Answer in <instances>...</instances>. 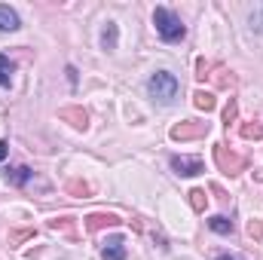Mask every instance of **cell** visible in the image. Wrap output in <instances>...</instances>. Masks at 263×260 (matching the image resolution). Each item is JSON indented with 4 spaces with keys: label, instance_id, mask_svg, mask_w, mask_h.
<instances>
[{
    "label": "cell",
    "instance_id": "4",
    "mask_svg": "<svg viewBox=\"0 0 263 260\" xmlns=\"http://www.w3.org/2000/svg\"><path fill=\"white\" fill-rule=\"evenodd\" d=\"M208 135V123H199V120H184L172 129L175 141H190V138H205Z\"/></svg>",
    "mask_w": 263,
    "mask_h": 260
},
{
    "label": "cell",
    "instance_id": "24",
    "mask_svg": "<svg viewBox=\"0 0 263 260\" xmlns=\"http://www.w3.org/2000/svg\"><path fill=\"white\" fill-rule=\"evenodd\" d=\"M208 70H211V65H208L205 59H199V62H196V77H199V80H205V77H211Z\"/></svg>",
    "mask_w": 263,
    "mask_h": 260
},
{
    "label": "cell",
    "instance_id": "16",
    "mask_svg": "<svg viewBox=\"0 0 263 260\" xmlns=\"http://www.w3.org/2000/svg\"><path fill=\"white\" fill-rule=\"evenodd\" d=\"M248 236H251L257 245H263V220H257V217L248 220Z\"/></svg>",
    "mask_w": 263,
    "mask_h": 260
},
{
    "label": "cell",
    "instance_id": "27",
    "mask_svg": "<svg viewBox=\"0 0 263 260\" xmlns=\"http://www.w3.org/2000/svg\"><path fill=\"white\" fill-rule=\"evenodd\" d=\"M6 153H9V144H6V141H0V162H3V156H6Z\"/></svg>",
    "mask_w": 263,
    "mask_h": 260
},
{
    "label": "cell",
    "instance_id": "14",
    "mask_svg": "<svg viewBox=\"0 0 263 260\" xmlns=\"http://www.w3.org/2000/svg\"><path fill=\"white\" fill-rule=\"evenodd\" d=\"M208 227H211L214 233H220V236H230V233H233V220H230V217H223V214L211 217V220H208Z\"/></svg>",
    "mask_w": 263,
    "mask_h": 260
},
{
    "label": "cell",
    "instance_id": "9",
    "mask_svg": "<svg viewBox=\"0 0 263 260\" xmlns=\"http://www.w3.org/2000/svg\"><path fill=\"white\" fill-rule=\"evenodd\" d=\"M22 25H18V12L12 9V6H3L0 3V34H12V31H18Z\"/></svg>",
    "mask_w": 263,
    "mask_h": 260
},
{
    "label": "cell",
    "instance_id": "23",
    "mask_svg": "<svg viewBox=\"0 0 263 260\" xmlns=\"http://www.w3.org/2000/svg\"><path fill=\"white\" fill-rule=\"evenodd\" d=\"M28 236H34V230H15V233H9V242L12 245H18L22 239H28Z\"/></svg>",
    "mask_w": 263,
    "mask_h": 260
},
{
    "label": "cell",
    "instance_id": "5",
    "mask_svg": "<svg viewBox=\"0 0 263 260\" xmlns=\"http://www.w3.org/2000/svg\"><path fill=\"white\" fill-rule=\"evenodd\" d=\"M172 169H175L178 175H184V178H193V175H199L205 165H202L199 156H172Z\"/></svg>",
    "mask_w": 263,
    "mask_h": 260
},
{
    "label": "cell",
    "instance_id": "22",
    "mask_svg": "<svg viewBox=\"0 0 263 260\" xmlns=\"http://www.w3.org/2000/svg\"><path fill=\"white\" fill-rule=\"evenodd\" d=\"M67 193H73V196H86V193H89V187H86V184H80V181H70V184H67Z\"/></svg>",
    "mask_w": 263,
    "mask_h": 260
},
{
    "label": "cell",
    "instance_id": "21",
    "mask_svg": "<svg viewBox=\"0 0 263 260\" xmlns=\"http://www.w3.org/2000/svg\"><path fill=\"white\" fill-rule=\"evenodd\" d=\"M49 230H73V224H70V217H55V220H49Z\"/></svg>",
    "mask_w": 263,
    "mask_h": 260
},
{
    "label": "cell",
    "instance_id": "12",
    "mask_svg": "<svg viewBox=\"0 0 263 260\" xmlns=\"http://www.w3.org/2000/svg\"><path fill=\"white\" fill-rule=\"evenodd\" d=\"M193 104H196L199 110H205V114H208V110H214V107H217V98H214L211 92H205V89H196V92H193Z\"/></svg>",
    "mask_w": 263,
    "mask_h": 260
},
{
    "label": "cell",
    "instance_id": "15",
    "mask_svg": "<svg viewBox=\"0 0 263 260\" xmlns=\"http://www.w3.org/2000/svg\"><path fill=\"white\" fill-rule=\"evenodd\" d=\"M190 205H193V211H196V214H202V211H205V205H208V196H205V190H202V187H196V190H190Z\"/></svg>",
    "mask_w": 263,
    "mask_h": 260
},
{
    "label": "cell",
    "instance_id": "11",
    "mask_svg": "<svg viewBox=\"0 0 263 260\" xmlns=\"http://www.w3.org/2000/svg\"><path fill=\"white\" fill-rule=\"evenodd\" d=\"M6 178H9V184L25 187L28 181H34V172H31L28 165H15V169H9V172H6Z\"/></svg>",
    "mask_w": 263,
    "mask_h": 260
},
{
    "label": "cell",
    "instance_id": "20",
    "mask_svg": "<svg viewBox=\"0 0 263 260\" xmlns=\"http://www.w3.org/2000/svg\"><path fill=\"white\" fill-rule=\"evenodd\" d=\"M217 86H220V89H230V86H233V73L220 67V70H217Z\"/></svg>",
    "mask_w": 263,
    "mask_h": 260
},
{
    "label": "cell",
    "instance_id": "13",
    "mask_svg": "<svg viewBox=\"0 0 263 260\" xmlns=\"http://www.w3.org/2000/svg\"><path fill=\"white\" fill-rule=\"evenodd\" d=\"M12 73H15V65L9 62V55L0 52V86H9L12 83Z\"/></svg>",
    "mask_w": 263,
    "mask_h": 260
},
{
    "label": "cell",
    "instance_id": "2",
    "mask_svg": "<svg viewBox=\"0 0 263 260\" xmlns=\"http://www.w3.org/2000/svg\"><path fill=\"white\" fill-rule=\"evenodd\" d=\"M147 92H150L153 101H159V104H172V101L178 98V92H181V83H178L175 73H168V70H156V73L147 80Z\"/></svg>",
    "mask_w": 263,
    "mask_h": 260
},
{
    "label": "cell",
    "instance_id": "18",
    "mask_svg": "<svg viewBox=\"0 0 263 260\" xmlns=\"http://www.w3.org/2000/svg\"><path fill=\"white\" fill-rule=\"evenodd\" d=\"M236 114H239V101H236V98H230V104L223 107V123L230 126V123L236 120Z\"/></svg>",
    "mask_w": 263,
    "mask_h": 260
},
{
    "label": "cell",
    "instance_id": "7",
    "mask_svg": "<svg viewBox=\"0 0 263 260\" xmlns=\"http://www.w3.org/2000/svg\"><path fill=\"white\" fill-rule=\"evenodd\" d=\"M117 224H123L117 214H110V211H95V214H89L86 217V230L89 233H98V230H104V227H117Z\"/></svg>",
    "mask_w": 263,
    "mask_h": 260
},
{
    "label": "cell",
    "instance_id": "8",
    "mask_svg": "<svg viewBox=\"0 0 263 260\" xmlns=\"http://www.w3.org/2000/svg\"><path fill=\"white\" fill-rule=\"evenodd\" d=\"M104 260H126V239L123 236H107L104 248H101Z\"/></svg>",
    "mask_w": 263,
    "mask_h": 260
},
{
    "label": "cell",
    "instance_id": "3",
    "mask_svg": "<svg viewBox=\"0 0 263 260\" xmlns=\"http://www.w3.org/2000/svg\"><path fill=\"white\" fill-rule=\"evenodd\" d=\"M214 162H217V169L227 172V175H239V172L245 169V159H242L239 153L227 150V144H214Z\"/></svg>",
    "mask_w": 263,
    "mask_h": 260
},
{
    "label": "cell",
    "instance_id": "25",
    "mask_svg": "<svg viewBox=\"0 0 263 260\" xmlns=\"http://www.w3.org/2000/svg\"><path fill=\"white\" fill-rule=\"evenodd\" d=\"M67 80H70V86H77V67L73 65L67 67Z\"/></svg>",
    "mask_w": 263,
    "mask_h": 260
},
{
    "label": "cell",
    "instance_id": "17",
    "mask_svg": "<svg viewBox=\"0 0 263 260\" xmlns=\"http://www.w3.org/2000/svg\"><path fill=\"white\" fill-rule=\"evenodd\" d=\"M242 138H248V141H251V138H254V141L263 138V126L260 123H245V126H242Z\"/></svg>",
    "mask_w": 263,
    "mask_h": 260
},
{
    "label": "cell",
    "instance_id": "10",
    "mask_svg": "<svg viewBox=\"0 0 263 260\" xmlns=\"http://www.w3.org/2000/svg\"><path fill=\"white\" fill-rule=\"evenodd\" d=\"M117 43H120V28H117V22H107V25H104V31H101V49L114 52V49H117Z\"/></svg>",
    "mask_w": 263,
    "mask_h": 260
},
{
    "label": "cell",
    "instance_id": "19",
    "mask_svg": "<svg viewBox=\"0 0 263 260\" xmlns=\"http://www.w3.org/2000/svg\"><path fill=\"white\" fill-rule=\"evenodd\" d=\"M251 28L263 34V3L260 6H254V12H251Z\"/></svg>",
    "mask_w": 263,
    "mask_h": 260
},
{
    "label": "cell",
    "instance_id": "1",
    "mask_svg": "<svg viewBox=\"0 0 263 260\" xmlns=\"http://www.w3.org/2000/svg\"><path fill=\"white\" fill-rule=\"evenodd\" d=\"M153 25H156V34H159L165 43H178V40L187 34L181 15H175L168 6H156V9H153Z\"/></svg>",
    "mask_w": 263,
    "mask_h": 260
},
{
    "label": "cell",
    "instance_id": "26",
    "mask_svg": "<svg viewBox=\"0 0 263 260\" xmlns=\"http://www.w3.org/2000/svg\"><path fill=\"white\" fill-rule=\"evenodd\" d=\"M214 260H245L242 254H217Z\"/></svg>",
    "mask_w": 263,
    "mask_h": 260
},
{
    "label": "cell",
    "instance_id": "6",
    "mask_svg": "<svg viewBox=\"0 0 263 260\" xmlns=\"http://www.w3.org/2000/svg\"><path fill=\"white\" fill-rule=\"evenodd\" d=\"M59 120L70 123L77 132H86V129H89V114H86L83 107H62V110H59Z\"/></svg>",
    "mask_w": 263,
    "mask_h": 260
}]
</instances>
